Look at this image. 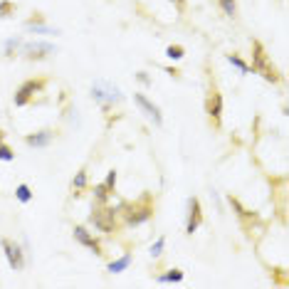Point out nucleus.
<instances>
[{"instance_id":"obj_1","label":"nucleus","mask_w":289,"mask_h":289,"mask_svg":"<svg viewBox=\"0 0 289 289\" xmlns=\"http://www.w3.org/2000/svg\"><path fill=\"white\" fill-rule=\"evenodd\" d=\"M252 72L262 74L267 82H279V79H282L279 72L272 67V62H270V57H267V52H264V47H262L260 40H252Z\"/></svg>"},{"instance_id":"obj_2","label":"nucleus","mask_w":289,"mask_h":289,"mask_svg":"<svg viewBox=\"0 0 289 289\" xmlns=\"http://www.w3.org/2000/svg\"><path fill=\"white\" fill-rule=\"evenodd\" d=\"M121 215H124V220L129 222V225H141V222H146L153 215L151 195L146 193L138 203H126V205L121 208Z\"/></svg>"},{"instance_id":"obj_3","label":"nucleus","mask_w":289,"mask_h":289,"mask_svg":"<svg viewBox=\"0 0 289 289\" xmlns=\"http://www.w3.org/2000/svg\"><path fill=\"white\" fill-rule=\"evenodd\" d=\"M92 96H94V101L99 104V107H104V109H109V107H114V104H119L124 96H121V92L114 87L111 82H104V79H96L94 84H92Z\"/></svg>"},{"instance_id":"obj_4","label":"nucleus","mask_w":289,"mask_h":289,"mask_svg":"<svg viewBox=\"0 0 289 289\" xmlns=\"http://www.w3.org/2000/svg\"><path fill=\"white\" fill-rule=\"evenodd\" d=\"M116 215H119V213H116L114 208H107V203H104V205L94 208V213L89 215V222L94 225L99 233H114L116 225H119V222H116Z\"/></svg>"},{"instance_id":"obj_5","label":"nucleus","mask_w":289,"mask_h":289,"mask_svg":"<svg viewBox=\"0 0 289 289\" xmlns=\"http://www.w3.org/2000/svg\"><path fill=\"white\" fill-rule=\"evenodd\" d=\"M45 79H28V82H23L20 87H17V92H15V104L17 107H25L30 99L35 94H40L42 89H45Z\"/></svg>"},{"instance_id":"obj_6","label":"nucleus","mask_w":289,"mask_h":289,"mask_svg":"<svg viewBox=\"0 0 289 289\" xmlns=\"http://www.w3.org/2000/svg\"><path fill=\"white\" fill-rule=\"evenodd\" d=\"M134 104H136L138 109H141L143 114H146V119H149V121H153L156 126H161V124H163V116H161V109H158V107L153 104L151 99H146L143 94H138V92H134Z\"/></svg>"},{"instance_id":"obj_7","label":"nucleus","mask_w":289,"mask_h":289,"mask_svg":"<svg viewBox=\"0 0 289 289\" xmlns=\"http://www.w3.org/2000/svg\"><path fill=\"white\" fill-rule=\"evenodd\" d=\"M205 111L210 116V121L215 126H220V116H222V94L218 89H210V94L205 99Z\"/></svg>"},{"instance_id":"obj_8","label":"nucleus","mask_w":289,"mask_h":289,"mask_svg":"<svg viewBox=\"0 0 289 289\" xmlns=\"http://www.w3.org/2000/svg\"><path fill=\"white\" fill-rule=\"evenodd\" d=\"M0 245H3V250H5V257H8V264L13 267V270H23L25 267V257H23V252H20V247L15 245L13 240H8V237H3L0 240Z\"/></svg>"},{"instance_id":"obj_9","label":"nucleus","mask_w":289,"mask_h":289,"mask_svg":"<svg viewBox=\"0 0 289 289\" xmlns=\"http://www.w3.org/2000/svg\"><path fill=\"white\" fill-rule=\"evenodd\" d=\"M203 222V210H200V200L198 198H191L188 200V220H185V233L193 235Z\"/></svg>"},{"instance_id":"obj_10","label":"nucleus","mask_w":289,"mask_h":289,"mask_svg":"<svg viewBox=\"0 0 289 289\" xmlns=\"http://www.w3.org/2000/svg\"><path fill=\"white\" fill-rule=\"evenodd\" d=\"M50 55H55V47L50 42H28L25 45V57L28 59H47Z\"/></svg>"},{"instance_id":"obj_11","label":"nucleus","mask_w":289,"mask_h":289,"mask_svg":"<svg viewBox=\"0 0 289 289\" xmlns=\"http://www.w3.org/2000/svg\"><path fill=\"white\" fill-rule=\"evenodd\" d=\"M55 134L57 131H52V129H42V131H37V134L25 136V143L32 146V149H45V146H50V143L55 141Z\"/></svg>"},{"instance_id":"obj_12","label":"nucleus","mask_w":289,"mask_h":289,"mask_svg":"<svg viewBox=\"0 0 289 289\" xmlns=\"http://www.w3.org/2000/svg\"><path fill=\"white\" fill-rule=\"evenodd\" d=\"M74 240H77L79 245H84V247H89L94 255H104L101 247H99V242H96L94 237L89 235V230H87L84 225H74Z\"/></svg>"},{"instance_id":"obj_13","label":"nucleus","mask_w":289,"mask_h":289,"mask_svg":"<svg viewBox=\"0 0 289 289\" xmlns=\"http://www.w3.org/2000/svg\"><path fill=\"white\" fill-rule=\"evenodd\" d=\"M25 30H30V32H37V35H57V32H59L57 28H50V25H45V23H42V15H35V17H30L28 23H25Z\"/></svg>"},{"instance_id":"obj_14","label":"nucleus","mask_w":289,"mask_h":289,"mask_svg":"<svg viewBox=\"0 0 289 289\" xmlns=\"http://www.w3.org/2000/svg\"><path fill=\"white\" fill-rule=\"evenodd\" d=\"M129 264H131V255H124L121 260L111 262V264H109V267H107V270H109L111 275H119V272H124V270H126V267H129Z\"/></svg>"},{"instance_id":"obj_15","label":"nucleus","mask_w":289,"mask_h":289,"mask_svg":"<svg viewBox=\"0 0 289 289\" xmlns=\"http://www.w3.org/2000/svg\"><path fill=\"white\" fill-rule=\"evenodd\" d=\"M94 200L99 203V205H104V203L109 200V188H107L104 183H99V185H94Z\"/></svg>"},{"instance_id":"obj_16","label":"nucleus","mask_w":289,"mask_h":289,"mask_svg":"<svg viewBox=\"0 0 289 289\" xmlns=\"http://www.w3.org/2000/svg\"><path fill=\"white\" fill-rule=\"evenodd\" d=\"M15 198H17L20 203H30V200H32V191H30V185L20 183V185H17V191H15Z\"/></svg>"},{"instance_id":"obj_17","label":"nucleus","mask_w":289,"mask_h":289,"mask_svg":"<svg viewBox=\"0 0 289 289\" xmlns=\"http://www.w3.org/2000/svg\"><path fill=\"white\" fill-rule=\"evenodd\" d=\"M228 200H230V205H233L235 210H237V215H240V218H242V220H247V218H252V220H255V215H252V213H250V210H245V208L240 205V200H237V198H233V195H230V198H228Z\"/></svg>"},{"instance_id":"obj_18","label":"nucleus","mask_w":289,"mask_h":289,"mask_svg":"<svg viewBox=\"0 0 289 289\" xmlns=\"http://www.w3.org/2000/svg\"><path fill=\"white\" fill-rule=\"evenodd\" d=\"M84 188H87V171H79L72 178V191H84Z\"/></svg>"},{"instance_id":"obj_19","label":"nucleus","mask_w":289,"mask_h":289,"mask_svg":"<svg viewBox=\"0 0 289 289\" xmlns=\"http://www.w3.org/2000/svg\"><path fill=\"white\" fill-rule=\"evenodd\" d=\"M23 45V40L20 37H10V40L5 42V57H15V52H17V47Z\"/></svg>"},{"instance_id":"obj_20","label":"nucleus","mask_w":289,"mask_h":289,"mask_svg":"<svg viewBox=\"0 0 289 289\" xmlns=\"http://www.w3.org/2000/svg\"><path fill=\"white\" fill-rule=\"evenodd\" d=\"M220 8L225 10L228 17H237V5H235V0H220Z\"/></svg>"},{"instance_id":"obj_21","label":"nucleus","mask_w":289,"mask_h":289,"mask_svg":"<svg viewBox=\"0 0 289 289\" xmlns=\"http://www.w3.org/2000/svg\"><path fill=\"white\" fill-rule=\"evenodd\" d=\"M166 55L171 57V59H180V57L185 55V50H183L180 45H168V50H166Z\"/></svg>"},{"instance_id":"obj_22","label":"nucleus","mask_w":289,"mask_h":289,"mask_svg":"<svg viewBox=\"0 0 289 289\" xmlns=\"http://www.w3.org/2000/svg\"><path fill=\"white\" fill-rule=\"evenodd\" d=\"M228 62H230V65H235V67L240 69L242 74H247V72H250V67H247V65H245V62H242V59H240L237 55H228Z\"/></svg>"},{"instance_id":"obj_23","label":"nucleus","mask_w":289,"mask_h":289,"mask_svg":"<svg viewBox=\"0 0 289 289\" xmlns=\"http://www.w3.org/2000/svg\"><path fill=\"white\" fill-rule=\"evenodd\" d=\"M158 279H161V282H180V279H183V272H180V270H171L168 275H161Z\"/></svg>"},{"instance_id":"obj_24","label":"nucleus","mask_w":289,"mask_h":289,"mask_svg":"<svg viewBox=\"0 0 289 289\" xmlns=\"http://www.w3.org/2000/svg\"><path fill=\"white\" fill-rule=\"evenodd\" d=\"M163 247H166V240L163 237H158L156 245L151 247V257H161V255H163Z\"/></svg>"},{"instance_id":"obj_25","label":"nucleus","mask_w":289,"mask_h":289,"mask_svg":"<svg viewBox=\"0 0 289 289\" xmlns=\"http://www.w3.org/2000/svg\"><path fill=\"white\" fill-rule=\"evenodd\" d=\"M15 153L10 146H5V143H0V161H13Z\"/></svg>"},{"instance_id":"obj_26","label":"nucleus","mask_w":289,"mask_h":289,"mask_svg":"<svg viewBox=\"0 0 289 289\" xmlns=\"http://www.w3.org/2000/svg\"><path fill=\"white\" fill-rule=\"evenodd\" d=\"M107 188H109V193H114V188H116V171H109V176H107V183H104Z\"/></svg>"},{"instance_id":"obj_27","label":"nucleus","mask_w":289,"mask_h":289,"mask_svg":"<svg viewBox=\"0 0 289 289\" xmlns=\"http://www.w3.org/2000/svg\"><path fill=\"white\" fill-rule=\"evenodd\" d=\"M10 8H13L10 3H3V5H0V10H3V15H5V13H10Z\"/></svg>"},{"instance_id":"obj_28","label":"nucleus","mask_w":289,"mask_h":289,"mask_svg":"<svg viewBox=\"0 0 289 289\" xmlns=\"http://www.w3.org/2000/svg\"><path fill=\"white\" fill-rule=\"evenodd\" d=\"M138 82L149 84V77H146V72H138Z\"/></svg>"},{"instance_id":"obj_29","label":"nucleus","mask_w":289,"mask_h":289,"mask_svg":"<svg viewBox=\"0 0 289 289\" xmlns=\"http://www.w3.org/2000/svg\"><path fill=\"white\" fill-rule=\"evenodd\" d=\"M3 138H5V131H3V129H0V143H3Z\"/></svg>"},{"instance_id":"obj_30","label":"nucleus","mask_w":289,"mask_h":289,"mask_svg":"<svg viewBox=\"0 0 289 289\" xmlns=\"http://www.w3.org/2000/svg\"><path fill=\"white\" fill-rule=\"evenodd\" d=\"M178 3H183V0H178Z\"/></svg>"}]
</instances>
